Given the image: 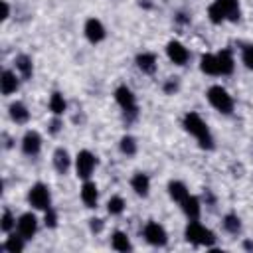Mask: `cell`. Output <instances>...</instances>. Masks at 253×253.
<instances>
[{"instance_id": "cell-34", "label": "cell", "mask_w": 253, "mask_h": 253, "mask_svg": "<svg viewBox=\"0 0 253 253\" xmlns=\"http://www.w3.org/2000/svg\"><path fill=\"white\" fill-rule=\"evenodd\" d=\"M101 227H103L101 219H91V229H93V231H101Z\"/></svg>"}, {"instance_id": "cell-35", "label": "cell", "mask_w": 253, "mask_h": 253, "mask_svg": "<svg viewBox=\"0 0 253 253\" xmlns=\"http://www.w3.org/2000/svg\"><path fill=\"white\" fill-rule=\"evenodd\" d=\"M2 8H4V16H2V18H8V14H10V10H8V4H6V2H2Z\"/></svg>"}, {"instance_id": "cell-14", "label": "cell", "mask_w": 253, "mask_h": 253, "mask_svg": "<svg viewBox=\"0 0 253 253\" xmlns=\"http://www.w3.org/2000/svg\"><path fill=\"white\" fill-rule=\"evenodd\" d=\"M182 208H184V213H186L190 219H198V215H200V202H198V198L188 196V198L182 202Z\"/></svg>"}, {"instance_id": "cell-7", "label": "cell", "mask_w": 253, "mask_h": 253, "mask_svg": "<svg viewBox=\"0 0 253 253\" xmlns=\"http://www.w3.org/2000/svg\"><path fill=\"white\" fill-rule=\"evenodd\" d=\"M115 97H117L119 105H121L125 111H128V113H134V111H136L134 95H132V91H130L128 87H119L117 93H115Z\"/></svg>"}, {"instance_id": "cell-32", "label": "cell", "mask_w": 253, "mask_h": 253, "mask_svg": "<svg viewBox=\"0 0 253 253\" xmlns=\"http://www.w3.org/2000/svg\"><path fill=\"white\" fill-rule=\"evenodd\" d=\"M12 225H14V219H12L10 211H4V215H2V229H4V231H10Z\"/></svg>"}, {"instance_id": "cell-18", "label": "cell", "mask_w": 253, "mask_h": 253, "mask_svg": "<svg viewBox=\"0 0 253 253\" xmlns=\"http://www.w3.org/2000/svg\"><path fill=\"white\" fill-rule=\"evenodd\" d=\"M136 63H138V67H140L144 73H152V71L156 69V57H154L152 53H140V55L136 57Z\"/></svg>"}, {"instance_id": "cell-6", "label": "cell", "mask_w": 253, "mask_h": 253, "mask_svg": "<svg viewBox=\"0 0 253 253\" xmlns=\"http://www.w3.org/2000/svg\"><path fill=\"white\" fill-rule=\"evenodd\" d=\"M144 237L152 245H164L166 243V231H164V227L158 225V223H154V221H150L144 227Z\"/></svg>"}, {"instance_id": "cell-21", "label": "cell", "mask_w": 253, "mask_h": 253, "mask_svg": "<svg viewBox=\"0 0 253 253\" xmlns=\"http://www.w3.org/2000/svg\"><path fill=\"white\" fill-rule=\"evenodd\" d=\"M168 190H170V196H172L176 202H180V204L188 198V190H186V186H184L182 182H170Z\"/></svg>"}, {"instance_id": "cell-29", "label": "cell", "mask_w": 253, "mask_h": 253, "mask_svg": "<svg viewBox=\"0 0 253 253\" xmlns=\"http://www.w3.org/2000/svg\"><path fill=\"white\" fill-rule=\"evenodd\" d=\"M123 208H125V202H123L119 196H115V198L109 200V211H111V213H121Z\"/></svg>"}, {"instance_id": "cell-12", "label": "cell", "mask_w": 253, "mask_h": 253, "mask_svg": "<svg viewBox=\"0 0 253 253\" xmlns=\"http://www.w3.org/2000/svg\"><path fill=\"white\" fill-rule=\"evenodd\" d=\"M215 2L221 6V10H223L227 20H231V22L239 20V4H237V0H215Z\"/></svg>"}, {"instance_id": "cell-22", "label": "cell", "mask_w": 253, "mask_h": 253, "mask_svg": "<svg viewBox=\"0 0 253 253\" xmlns=\"http://www.w3.org/2000/svg\"><path fill=\"white\" fill-rule=\"evenodd\" d=\"M10 115H12V119H14L16 123H26L28 117H30V113L26 111V107H24L22 103H14V105H10Z\"/></svg>"}, {"instance_id": "cell-33", "label": "cell", "mask_w": 253, "mask_h": 253, "mask_svg": "<svg viewBox=\"0 0 253 253\" xmlns=\"http://www.w3.org/2000/svg\"><path fill=\"white\" fill-rule=\"evenodd\" d=\"M45 225H49V227H53V225H55V213H53L51 210H47V211H45Z\"/></svg>"}, {"instance_id": "cell-1", "label": "cell", "mask_w": 253, "mask_h": 253, "mask_svg": "<svg viewBox=\"0 0 253 253\" xmlns=\"http://www.w3.org/2000/svg\"><path fill=\"white\" fill-rule=\"evenodd\" d=\"M184 126H186L188 132H192V134L200 140V144H202L204 148H211V136H210V130H208L206 123H204L196 113H188V115L184 117Z\"/></svg>"}, {"instance_id": "cell-30", "label": "cell", "mask_w": 253, "mask_h": 253, "mask_svg": "<svg viewBox=\"0 0 253 253\" xmlns=\"http://www.w3.org/2000/svg\"><path fill=\"white\" fill-rule=\"evenodd\" d=\"M225 229L231 231V233H237L239 231V219L235 215H227L225 217Z\"/></svg>"}, {"instance_id": "cell-19", "label": "cell", "mask_w": 253, "mask_h": 253, "mask_svg": "<svg viewBox=\"0 0 253 253\" xmlns=\"http://www.w3.org/2000/svg\"><path fill=\"white\" fill-rule=\"evenodd\" d=\"M53 164H55V170L57 172H67V168H69V156H67V152L63 150V148H57L55 150V154H53Z\"/></svg>"}, {"instance_id": "cell-3", "label": "cell", "mask_w": 253, "mask_h": 253, "mask_svg": "<svg viewBox=\"0 0 253 253\" xmlns=\"http://www.w3.org/2000/svg\"><path fill=\"white\" fill-rule=\"evenodd\" d=\"M208 99H210V103H211L217 111H221V113H229V111L233 109L231 97H229L227 91L221 89V87H211V89L208 91Z\"/></svg>"}, {"instance_id": "cell-26", "label": "cell", "mask_w": 253, "mask_h": 253, "mask_svg": "<svg viewBox=\"0 0 253 253\" xmlns=\"http://www.w3.org/2000/svg\"><path fill=\"white\" fill-rule=\"evenodd\" d=\"M49 109H51L55 115H59V113H63V111H65V101H63V97H61L59 93H53V95H51Z\"/></svg>"}, {"instance_id": "cell-23", "label": "cell", "mask_w": 253, "mask_h": 253, "mask_svg": "<svg viewBox=\"0 0 253 253\" xmlns=\"http://www.w3.org/2000/svg\"><path fill=\"white\" fill-rule=\"evenodd\" d=\"M16 67L20 69V73H22L26 79L32 77V61H30L28 55H18V57H16Z\"/></svg>"}, {"instance_id": "cell-20", "label": "cell", "mask_w": 253, "mask_h": 253, "mask_svg": "<svg viewBox=\"0 0 253 253\" xmlns=\"http://www.w3.org/2000/svg\"><path fill=\"white\" fill-rule=\"evenodd\" d=\"M148 186H150V182H148V176H146V174H136V176L132 178V188H134L136 194L146 196V194H148Z\"/></svg>"}, {"instance_id": "cell-28", "label": "cell", "mask_w": 253, "mask_h": 253, "mask_svg": "<svg viewBox=\"0 0 253 253\" xmlns=\"http://www.w3.org/2000/svg\"><path fill=\"white\" fill-rule=\"evenodd\" d=\"M121 150H123L125 154H134V150H136L134 140H132L130 136H125V138L121 140Z\"/></svg>"}, {"instance_id": "cell-25", "label": "cell", "mask_w": 253, "mask_h": 253, "mask_svg": "<svg viewBox=\"0 0 253 253\" xmlns=\"http://www.w3.org/2000/svg\"><path fill=\"white\" fill-rule=\"evenodd\" d=\"M113 247H115L117 251H128V249H130V243H128V239H126L125 233L117 231V233L113 235Z\"/></svg>"}, {"instance_id": "cell-11", "label": "cell", "mask_w": 253, "mask_h": 253, "mask_svg": "<svg viewBox=\"0 0 253 253\" xmlns=\"http://www.w3.org/2000/svg\"><path fill=\"white\" fill-rule=\"evenodd\" d=\"M40 144H42V140H40V134L38 132H34V130L26 132V136L22 140V148H24L26 154H36L40 150Z\"/></svg>"}, {"instance_id": "cell-8", "label": "cell", "mask_w": 253, "mask_h": 253, "mask_svg": "<svg viewBox=\"0 0 253 253\" xmlns=\"http://www.w3.org/2000/svg\"><path fill=\"white\" fill-rule=\"evenodd\" d=\"M36 229H38L36 217H34L32 213H24V215L20 217V221H18V231H20V235H22L24 239H30V237L36 233Z\"/></svg>"}, {"instance_id": "cell-2", "label": "cell", "mask_w": 253, "mask_h": 253, "mask_svg": "<svg viewBox=\"0 0 253 253\" xmlns=\"http://www.w3.org/2000/svg\"><path fill=\"white\" fill-rule=\"evenodd\" d=\"M186 239L196 243V245H211L215 241L213 233L210 229H206L204 225H200L198 221H192L188 227H186Z\"/></svg>"}, {"instance_id": "cell-17", "label": "cell", "mask_w": 253, "mask_h": 253, "mask_svg": "<svg viewBox=\"0 0 253 253\" xmlns=\"http://www.w3.org/2000/svg\"><path fill=\"white\" fill-rule=\"evenodd\" d=\"M217 57V65H219V73H223V75H227V73H231L233 71V57H231V53L227 51V49H223L219 55H215Z\"/></svg>"}, {"instance_id": "cell-5", "label": "cell", "mask_w": 253, "mask_h": 253, "mask_svg": "<svg viewBox=\"0 0 253 253\" xmlns=\"http://www.w3.org/2000/svg\"><path fill=\"white\" fill-rule=\"evenodd\" d=\"M95 166V156L89 150H81L77 154V176L79 178H89Z\"/></svg>"}, {"instance_id": "cell-31", "label": "cell", "mask_w": 253, "mask_h": 253, "mask_svg": "<svg viewBox=\"0 0 253 253\" xmlns=\"http://www.w3.org/2000/svg\"><path fill=\"white\" fill-rule=\"evenodd\" d=\"M243 61H245V65H247L249 69H253V45L245 47V51H243Z\"/></svg>"}, {"instance_id": "cell-16", "label": "cell", "mask_w": 253, "mask_h": 253, "mask_svg": "<svg viewBox=\"0 0 253 253\" xmlns=\"http://www.w3.org/2000/svg\"><path fill=\"white\" fill-rule=\"evenodd\" d=\"M81 198H83V202H85L89 208H93V206L97 204V188H95L93 182H85V184H83V188H81Z\"/></svg>"}, {"instance_id": "cell-9", "label": "cell", "mask_w": 253, "mask_h": 253, "mask_svg": "<svg viewBox=\"0 0 253 253\" xmlns=\"http://www.w3.org/2000/svg\"><path fill=\"white\" fill-rule=\"evenodd\" d=\"M85 36H87L89 42H93V43L101 42V40L105 38V28H103V24H101L99 20H95V18L87 20V24H85Z\"/></svg>"}, {"instance_id": "cell-36", "label": "cell", "mask_w": 253, "mask_h": 253, "mask_svg": "<svg viewBox=\"0 0 253 253\" xmlns=\"http://www.w3.org/2000/svg\"><path fill=\"white\" fill-rule=\"evenodd\" d=\"M57 128H59V121H53L51 123V132H57Z\"/></svg>"}, {"instance_id": "cell-13", "label": "cell", "mask_w": 253, "mask_h": 253, "mask_svg": "<svg viewBox=\"0 0 253 253\" xmlns=\"http://www.w3.org/2000/svg\"><path fill=\"white\" fill-rule=\"evenodd\" d=\"M0 85H2V93L4 95H10L18 89V79L12 71H4L2 73V79H0Z\"/></svg>"}, {"instance_id": "cell-24", "label": "cell", "mask_w": 253, "mask_h": 253, "mask_svg": "<svg viewBox=\"0 0 253 253\" xmlns=\"http://www.w3.org/2000/svg\"><path fill=\"white\" fill-rule=\"evenodd\" d=\"M208 16H210V20H211L213 24H219V22L225 20V14H223V10H221V6H219L217 2H213V4L208 8Z\"/></svg>"}, {"instance_id": "cell-10", "label": "cell", "mask_w": 253, "mask_h": 253, "mask_svg": "<svg viewBox=\"0 0 253 253\" xmlns=\"http://www.w3.org/2000/svg\"><path fill=\"white\" fill-rule=\"evenodd\" d=\"M166 51H168V57H170L174 63H178V65H182V63L188 61V49H186L180 42H170L168 47H166Z\"/></svg>"}, {"instance_id": "cell-27", "label": "cell", "mask_w": 253, "mask_h": 253, "mask_svg": "<svg viewBox=\"0 0 253 253\" xmlns=\"http://www.w3.org/2000/svg\"><path fill=\"white\" fill-rule=\"evenodd\" d=\"M20 237H22V235H20ZM20 237H16V235L8 237V241L4 243V249L12 251V253H16V251H22V249H24V243H22V239H20Z\"/></svg>"}, {"instance_id": "cell-4", "label": "cell", "mask_w": 253, "mask_h": 253, "mask_svg": "<svg viewBox=\"0 0 253 253\" xmlns=\"http://www.w3.org/2000/svg\"><path fill=\"white\" fill-rule=\"evenodd\" d=\"M30 204L38 210H49V190L43 186V184H36L32 190H30V196H28Z\"/></svg>"}, {"instance_id": "cell-15", "label": "cell", "mask_w": 253, "mask_h": 253, "mask_svg": "<svg viewBox=\"0 0 253 253\" xmlns=\"http://www.w3.org/2000/svg\"><path fill=\"white\" fill-rule=\"evenodd\" d=\"M200 67L204 73H210V75H219V65H217V57L215 55H204L202 61H200Z\"/></svg>"}]
</instances>
